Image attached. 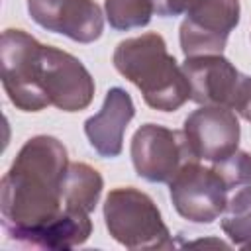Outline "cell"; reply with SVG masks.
Returning <instances> with one entry per match:
<instances>
[{"instance_id":"14","label":"cell","mask_w":251,"mask_h":251,"mask_svg":"<svg viewBox=\"0 0 251 251\" xmlns=\"http://www.w3.org/2000/svg\"><path fill=\"white\" fill-rule=\"evenodd\" d=\"M102 175L86 163H69L63 180V206L90 214L102 194Z\"/></svg>"},{"instance_id":"19","label":"cell","mask_w":251,"mask_h":251,"mask_svg":"<svg viewBox=\"0 0 251 251\" xmlns=\"http://www.w3.org/2000/svg\"><path fill=\"white\" fill-rule=\"evenodd\" d=\"M155 6L157 16L163 18H175L180 14H186L192 6H196L200 0H151Z\"/></svg>"},{"instance_id":"8","label":"cell","mask_w":251,"mask_h":251,"mask_svg":"<svg viewBox=\"0 0 251 251\" xmlns=\"http://www.w3.org/2000/svg\"><path fill=\"white\" fill-rule=\"evenodd\" d=\"M184 137L198 161L220 163L237 151L241 127L227 106H200L184 120Z\"/></svg>"},{"instance_id":"7","label":"cell","mask_w":251,"mask_h":251,"mask_svg":"<svg viewBox=\"0 0 251 251\" xmlns=\"http://www.w3.org/2000/svg\"><path fill=\"white\" fill-rule=\"evenodd\" d=\"M239 0H200L192 6L178 27L184 57L222 53L239 24Z\"/></svg>"},{"instance_id":"10","label":"cell","mask_w":251,"mask_h":251,"mask_svg":"<svg viewBox=\"0 0 251 251\" xmlns=\"http://www.w3.org/2000/svg\"><path fill=\"white\" fill-rule=\"evenodd\" d=\"M27 12L43 29L76 43H92L104 29V16L94 0H27Z\"/></svg>"},{"instance_id":"13","label":"cell","mask_w":251,"mask_h":251,"mask_svg":"<svg viewBox=\"0 0 251 251\" xmlns=\"http://www.w3.org/2000/svg\"><path fill=\"white\" fill-rule=\"evenodd\" d=\"M92 233V222L90 214L63 208L51 222L18 233L12 237V241L37 247V249H47V251H69L73 247L82 245Z\"/></svg>"},{"instance_id":"9","label":"cell","mask_w":251,"mask_h":251,"mask_svg":"<svg viewBox=\"0 0 251 251\" xmlns=\"http://www.w3.org/2000/svg\"><path fill=\"white\" fill-rule=\"evenodd\" d=\"M43 88L49 104L63 112H80L94 98V78L71 53L43 47Z\"/></svg>"},{"instance_id":"20","label":"cell","mask_w":251,"mask_h":251,"mask_svg":"<svg viewBox=\"0 0 251 251\" xmlns=\"http://www.w3.org/2000/svg\"><path fill=\"white\" fill-rule=\"evenodd\" d=\"M243 249H251V241H249V243H247V245H245Z\"/></svg>"},{"instance_id":"17","label":"cell","mask_w":251,"mask_h":251,"mask_svg":"<svg viewBox=\"0 0 251 251\" xmlns=\"http://www.w3.org/2000/svg\"><path fill=\"white\" fill-rule=\"evenodd\" d=\"M220 178L224 180L227 192H233L243 186H251V153L235 151L220 163H212Z\"/></svg>"},{"instance_id":"15","label":"cell","mask_w":251,"mask_h":251,"mask_svg":"<svg viewBox=\"0 0 251 251\" xmlns=\"http://www.w3.org/2000/svg\"><path fill=\"white\" fill-rule=\"evenodd\" d=\"M222 229L233 245L245 247L251 241V186L231 192L222 214Z\"/></svg>"},{"instance_id":"16","label":"cell","mask_w":251,"mask_h":251,"mask_svg":"<svg viewBox=\"0 0 251 251\" xmlns=\"http://www.w3.org/2000/svg\"><path fill=\"white\" fill-rule=\"evenodd\" d=\"M106 20L118 31L145 27L151 22L155 6L151 0H104Z\"/></svg>"},{"instance_id":"4","label":"cell","mask_w":251,"mask_h":251,"mask_svg":"<svg viewBox=\"0 0 251 251\" xmlns=\"http://www.w3.org/2000/svg\"><path fill=\"white\" fill-rule=\"evenodd\" d=\"M43 47L24 29L2 31V86L10 102L22 112H39L49 106L43 88Z\"/></svg>"},{"instance_id":"3","label":"cell","mask_w":251,"mask_h":251,"mask_svg":"<svg viewBox=\"0 0 251 251\" xmlns=\"http://www.w3.org/2000/svg\"><path fill=\"white\" fill-rule=\"evenodd\" d=\"M110 235L127 249H171L175 245L153 198L133 186H120L104 200Z\"/></svg>"},{"instance_id":"2","label":"cell","mask_w":251,"mask_h":251,"mask_svg":"<svg viewBox=\"0 0 251 251\" xmlns=\"http://www.w3.org/2000/svg\"><path fill=\"white\" fill-rule=\"evenodd\" d=\"M112 61L116 71L139 88L149 108L176 112L190 100L184 71L167 51V43L159 33L149 31L120 41Z\"/></svg>"},{"instance_id":"18","label":"cell","mask_w":251,"mask_h":251,"mask_svg":"<svg viewBox=\"0 0 251 251\" xmlns=\"http://www.w3.org/2000/svg\"><path fill=\"white\" fill-rule=\"evenodd\" d=\"M229 108L235 110V114H239L243 120L251 124V76L241 75Z\"/></svg>"},{"instance_id":"6","label":"cell","mask_w":251,"mask_h":251,"mask_svg":"<svg viewBox=\"0 0 251 251\" xmlns=\"http://www.w3.org/2000/svg\"><path fill=\"white\" fill-rule=\"evenodd\" d=\"M169 194L178 216L192 224H212L222 218L229 192L214 167L186 163L169 182Z\"/></svg>"},{"instance_id":"12","label":"cell","mask_w":251,"mask_h":251,"mask_svg":"<svg viewBox=\"0 0 251 251\" xmlns=\"http://www.w3.org/2000/svg\"><path fill=\"white\" fill-rule=\"evenodd\" d=\"M135 116L131 96L122 86H112L98 114L84 122V133L90 147L104 159H114L124 149V133Z\"/></svg>"},{"instance_id":"11","label":"cell","mask_w":251,"mask_h":251,"mask_svg":"<svg viewBox=\"0 0 251 251\" xmlns=\"http://www.w3.org/2000/svg\"><path fill=\"white\" fill-rule=\"evenodd\" d=\"M182 71L192 102L200 106H231L241 75L222 53L186 57Z\"/></svg>"},{"instance_id":"5","label":"cell","mask_w":251,"mask_h":251,"mask_svg":"<svg viewBox=\"0 0 251 251\" xmlns=\"http://www.w3.org/2000/svg\"><path fill=\"white\" fill-rule=\"evenodd\" d=\"M129 155L137 176L147 182H171L186 163L198 161L184 131L159 124H143L133 133Z\"/></svg>"},{"instance_id":"1","label":"cell","mask_w":251,"mask_h":251,"mask_svg":"<svg viewBox=\"0 0 251 251\" xmlns=\"http://www.w3.org/2000/svg\"><path fill=\"white\" fill-rule=\"evenodd\" d=\"M69 169L65 145L53 135H35L18 151L0 184L4 233H18L51 222L63 206V180Z\"/></svg>"}]
</instances>
